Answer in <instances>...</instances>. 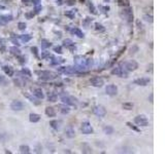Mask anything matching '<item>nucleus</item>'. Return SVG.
Returning a JSON list of instances; mask_svg holds the SVG:
<instances>
[{"instance_id":"obj_45","label":"nucleus","mask_w":165,"mask_h":154,"mask_svg":"<svg viewBox=\"0 0 165 154\" xmlns=\"http://www.w3.org/2000/svg\"><path fill=\"white\" fill-rule=\"evenodd\" d=\"M54 51L56 54H62L63 51H62V46L58 45V46H55L54 47Z\"/></svg>"},{"instance_id":"obj_51","label":"nucleus","mask_w":165,"mask_h":154,"mask_svg":"<svg viewBox=\"0 0 165 154\" xmlns=\"http://www.w3.org/2000/svg\"><path fill=\"white\" fill-rule=\"evenodd\" d=\"M30 1L33 3L34 5H37V4H39V3L41 2V0H30Z\"/></svg>"},{"instance_id":"obj_4","label":"nucleus","mask_w":165,"mask_h":154,"mask_svg":"<svg viewBox=\"0 0 165 154\" xmlns=\"http://www.w3.org/2000/svg\"><path fill=\"white\" fill-rule=\"evenodd\" d=\"M134 122L136 123L138 126H148L149 125V120L146 115L142 114V115H137L134 118Z\"/></svg>"},{"instance_id":"obj_33","label":"nucleus","mask_w":165,"mask_h":154,"mask_svg":"<svg viewBox=\"0 0 165 154\" xmlns=\"http://www.w3.org/2000/svg\"><path fill=\"white\" fill-rule=\"evenodd\" d=\"M51 46H52V43L49 40H46V39H42V40H41V47H44V48H49Z\"/></svg>"},{"instance_id":"obj_36","label":"nucleus","mask_w":165,"mask_h":154,"mask_svg":"<svg viewBox=\"0 0 165 154\" xmlns=\"http://www.w3.org/2000/svg\"><path fill=\"white\" fill-rule=\"evenodd\" d=\"M65 15L69 19H74L75 17V10H67L65 13Z\"/></svg>"},{"instance_id":"obj_2","label":"nucleus","mask_w":165,"mask_h":154,"mask_svg":"<svg viewBox=\"0 0 165 154\" xmlns=\"http://www.w3.org/2000/svg\"><path fill=\"white\" fill-rule=\"evenodd\" d=\"M111 74L117 75V76L122 77V78H127V77H128V71L125 70V68L123 67V65L120 64L119 66L115 67V68L111 70Z\"/></svg>"},{"instance_id":"obj_20","label":"nucleus","mask_w":165,"mask_h":154,"mask_svg":"<svg viewBox=\"0 0 165 154\" xmlns=\"http://www.w3.org/2000/svg\"><path fill=\"white\" fill-rule=\"evenodd\" d=\"M13 21V17L11 15H0V24L1 25H5L6 23Z\"/></svg>"},{"instance_id":"obj_23","label":"nucleus","mask_w":165,"mask_h":154,"mask_svg":"<svg viewBox=\"0 0 165 154\" xmlns=\"http://www.w3.org/2000/svg\"><path fill=\"white\" fill-rule=\"evenodd\" d=\"M44 112H46V114L49 116V117H54V116L56 115V111H55L54 107H46Z\"/></svg>"},{"instance_id":"obj_53","label":"nucleus","mask_w":165,"mask_h":154,"mask_svg":"<svg viewBox=\"0 0 165 154\" xmlns=\"http://www.w3.org/2000/svg\"><path fill=\"white\" fill-rule=\"evenodd\" d=\"M11 41H13V43H15V45H20V43H19V41H18V39H15V38H13V39H11Z\"/></svg>"},{"instance_id":"obj_41","label":"nucleus","mask_w":165,"mask_h":154,"mask_svg":"<svg viewBox=\"0 0 165 154\" xmlns=\"http://www.w3.org/2000/svg\"><path fill=\"white\" fill-rule=\"evenodd\" d=\"M41 10H42V6H41V5H39V4L35 5V8H34V13H35V15L40 13Z\"/></svg>"},{"instance_id":"obj_6","label":"nucleus","mask_w":165,"mask_h":154,"mask_svg":"<svg viewBox=\"0 0 165 154\" xmlns=\"http://www.w3.org/2000/svg\"><path fill=\"white\" fill-rule=\"evenodd\" d=\"M80 131H82L84 135H91V133H93L94 129H93V126L91 125L90 122L85 121V122L82 123V126H80Z\"/></svg>"},{"instance_id":"obj_32","label":"nucleus","mask_w":165,"mask_h":154,"mask_svg":"<svg viewBox=\"0 0 165 154\" xmlns=\"http://www.w3.org/2000/svg\"><path fill=\"white\" fill-rule=\"evenodd\" d=\"M6 50V41L5 39H0V51L1 52H4Z\"/></svg>"},{"instance_id":"obj_46","label":"nucleus","mask_w":165,"mask_h":154,"mask_svg":"<svg viewBox=\"0 0 165 154\" xmlns=\"http://www.w3.org/2000/svg\"><path fill=\"white\" fill-rule=\"evenodd\" d=\"M51 54H50V51H42L41 52V58L42 59H46V58H50Z\"/></svg>"},{"instance_id":"obj_59","label":"nucleus","mask_w":165,"mask_h":154,"mask_svg":"<svg viewBox=\"0 0 165 154\" xmlns=\"http://www.w3.org/2000/svg\"><path fill=\"white\" fill-rule=\"evenodd\" d=\"M80 2H82V3H84V2H85V1H86V0H80Z\"/></svg>"},{"instance_id":"obj_29","label":"nucleus","mask_w":165,"mask_h":154,"mask_svg":"<svg viewBox=\"0 0 165 154\" xmlns=\"http://www.w3.org/2000/svg\"><path fill=\"white\" fill-rule=\"evenodd\" d=\"M50 125L54 128V129L58 131V129L60 128V122L58 120H51L50 121Z\"/></svg>"},{"instance_id":"obj_27","label":"nucleus","mask_w":165,"mask_h":154,"mask_svg":"<svg viewBox=\"0 0 165 154\" xmlns=\"http://www.w3.org/2000/svg\"><path fill=\"white\" fill-rule=\"evenodd\" d=\"M57 99H58V96H57L54 92H50L49 94H48V100H49L50 102H56Z\"/></svg>"},{"instance_id":"obj_52","label":"nucleus","mask_w":165,"mask_h":154,"mask_svg":"<svg viewBox=\"0 0 165 154\" xmlns=\"http://www.w3.org/2000/svg\"><path fill=\"white\" fill-rule=\"evenodd\" d=\"M2 83H5V78L4 76L0 75V84H2Z\"/></svg>"},{"instance_id":"obj_18","label":"nucleus","mask_w":165,"mask_h":154,"mask_svg":"<svg viewBox=\"0 0 165 154\" xmlns=\"http://www.w3.org/2000/svg\"><path fill=\"white\" fill-rule=\"evenodd\" d=\"M2 70H3V72H4L5 74L7 75V76H9V77L13 76V73H15V71H13V69L10 66H3L2 67Z\"/></svg>"},{"instance_id":"obj_37","label":"nucleus","mask_w":165,"mask_h":154,"mask_svg":"<svg viewBox=\"0 0 165 154\" xmlns=\"http://www.w3.org/2000/svg\"><path fill=\"white\" fill-rule=\"evenodd\" d=\"M123 109L125 110H132V108H133V104L132 103H124L123 105H122Z\"/></svg>"},{"instance_id":"obj_54","label":"nucleus","mask_w":165,"mask_h":154,"mask_svg":"<svg viewBox=\"0 0 165 154\" xmlns=\"http://www.w3.org/2000/svg\"><path fill=\"white\" fill-rule=\"evenodd\" d=\"M34 15H35V13H26V17H27V18H28V19H31Z\"/></svg>"},{"instance_id":"obj_26","label":"nucleus","mask_w":165,"mask_h":154,"mask_svg":"<svg viewBox=\"0 0 165 154\" xmlns=\"http://www.w3.org/2000/svg\"><path fill=\"white\" fill-rule=\"evenodd\" d=\"M19 150H20L21 153H23V154L30 153V148H29V146H27V145H21Z\"/></svg>"},{"instance_id":"obj_58","label":"nucleus","mask_w":165,"mask_h":154,"mask_svg":"<svg viewBox=\"0 0 165 154\" xmlns=\"http://www.w3.org/2000/svg\"><path fill=\"white\" fill-rule=\"evenodd\" d=\"M4 6H2V5H0V9H4Z\"/></svg>"},{"instance_id":"obj_28","label":"nucleus","mask_w":165,"mask_h":154,"mask_svg":"<svg viewBox=\"0 0 165 154\" xmlns=\"http://www.w3.org/2000/svg\"><path fill=\"white\" fill-rule=\"evenodd\" d=\"M82 153H92V148L88 144H82Z\"/></svg>"},{"instance_id":"obj_60","label":"nucleus","mask_w":165,"mask_h":154,"mask_svg":"<svg viewBox=\"0 0 165 154\" xmlns=\"http://www.w3.org/2000/svg\"><path fill=\"white\" fill-rule=\"evenodd\" d=\"M104 1H105V2H108V1H109V0H104Z\"/></svg>"},{"instance_id":"obj_25","label":"nucleus","mask_w":165,"mask_h":154,"mask_svg":"<svg viewBox=\"0 0 165 154\" xmlns=\"http://www.w3.org/2000/svg\"><path fill=\"white\" fill-rule=\"evenodd\" d=\"M64 62H65V60L63 59V58H53L51 64L52 65H60V64H63Z\"/></svg>"},{"instance_id":"obj_48","label":"nucleus","mask_w":165,"mask_h":154,"mask_svg":"<svg viewBox=\"0 0 165 154\" xmlns=\"http://www.w3.org/2000/svg\"><path fill=\"white\" fill-rule=\"evenodd\" d=\"M127 125H128L130 128H132V129H134V131H139V129H138V128H137V127H135V126H134L133 124H132V123L127 122Z\"/></svg>"},{"instance_id":"obj_47","label":"nucleus","mask_w":165,"mask_h":154,"mask_svg":"<svg viewBox=\"0 0 165 154\" xmlns=\"http://www.w3.org/2000/svg\"><path fill=\"white\" fill-rule=\"evenodd\" d=\"M18 27H19V29H20V30L23 31V30H25L27 26H26V24L23 23V22H20V23L18 24Z\"/></svg>"},{"instance_id":"obj_9","label":"nucleus","mask_w":165,"mask_h":154,"mask_svg":"<svg viewBox=\"0 0 165 154\" xmlns=\"http://www.w3.org/2000/svg\"><path fill=\"white\" fill-rule=\"evenodd\" d=\"M61 101L63 102V104H66L68 106H75V104H76V101H75L74 98L68 95L61 96Z\"/></svg>"},{"instance_id":"obj_17","label":"nucleus","mask_w":165,"mask_h":154,"mask_svg":"<svg viewBox=\"0 0 165 154\" xmlns=\"http://www.w3.org/2000/svg\"><path fill=\"white\" fill-rule=\"evenodd\" d=\"M58 108H59L60 112H61L62 114H68V113L70 112L69 106L66 105V104H62V105H59V106H58Z\"/></svg>"},{"instance_id":"obj_7","label":"nucleus","mask_w":165,"mask_h":154,"mask_svg":"<svg viewBox=\"0 0 165 154\" xmlns=\"http://www.w3.org/2000/svg\"><path fill=\"white\" fill-rule=\"evenodd\" d=\"M10 109L13 111H22L25 109V105L23 102L19 100H15L10 103Z\"/></svg>"},{"instance_id":"obj_13","label":"nucleus","mask_w":165,"mask_h":154,"mask_svg":"<svg viewBox=\"0 0 165 154\" xmlns=\"http://www.w3.org/2000/svg\"><path fill=\"white\" fill-rule=\"evenodd\" d=\"M134 83L137 85H140V86H147L150 83L149 78H146V77H142V78H137V79L134 80Z\"/></svg>"},{"instance_id":"obj_44","label":"nucleus","mask_w":165,"mask_h":154,"mask_svg":"<svg viewBox=\"0 0 165 154\" xmlns=\"http://www.w3.org/2000/svg\"><path fill=\"white\" fill-rule=\"evenodd\" d=\"M31 51H32V52H33L34 54V56H36V58H38V48H37V47H36V46H32V47H31Z\"/></svg>"},{"instance_id":"obj_1","label":"nucleus","mask_w":165,"mask_h":154,"mask_svg":"<svg viewBox=\"0 0 165 154\" xmlns=\"http://www.w3.org/2000/svg\"><path fill=\"white\" fill-rule=\"evenodd\" d=\"M35 74L38 75L39 79L41 80H53L58 77L57 73L53 71H49V70H37V71H35Z\"/></svg>"},{"instance_id":"obj_38","label":"nucleus","mask_w":165,"mask_h":154,"mask_svg":"<svg viewBox=\"0 0 165 154\" xmlns=\"http://www.w3.org/2000/svg\"><path fill=\"white\" fill-rule=\"evenodd\" d=\"M21 73L23 74V76H27V77H30L31 75H32V73L30 72V70L27 69V68H23L22 71H21Z\"/></svg>"},{"instance_id":"obj_35","label":"nucleus","mask_w":165,"mask_h":154,"mask_svg":"<svg viewBox=\"0 0 165 154\" xmlns=\"http://www.w3.org/2000/svg\"><path fill=\"white\" fill-rule=\"evenodd\" d=\"M118 4L122 7H127L130 3H129V0H118Z\"/></svg>"},{"instance_id":"obj_12","label":"nucleus","mask_w":165,"mask_h":154,"mask_svg":"<svg viewBox=\"0 0 165 154\" xmlns=\"http://www.w3.org/2000/svg\"><path fill=\"white\" fill-rule=\"evenodd\" d=\"M105 92L108 96L113 97V96H116L117 94H118V86L115 84H108L107 86L105 87Z\"/></svg>"},{"instance_id":"obj_30","label":"nucleus","mask_w":165,"mask_h":154,"mask_svg":"<svg viewBox=\"0 0 165 154\" xmlns=\"http://www.w3.org/2000/svg\"><path fill=\"white\" fill-rule=\"evenodd\" d=\"M92 22H93V19L87 17L85 20L82 21V26H84V27H86V28H89V26L91 25V23H92Z\"/></svg>"},{"instance_id":"obj_10","label":"nucleus","mask_w":165,"mask_h":154,"mask_svg":"<svg viewBox=\"0 0 165 154\" xmlns=\"http://www.w3.org/2000/svg\"><path fill=\"white\" fill-rule=\"evenodd\" d=\"M124 68H125V70H126V71H128V72L135 71V70L138 68V64H137L136 61L131 60V61H129V62H127V63H125Z\"/></svg>"},{"instance_id":"obj_56","label":"nucleus","mask_w":165,"mask_h":154,"mask_svg":"<svg viewBox=\"0 0 165 154\" xmlns=\"http://www.w3.org/2000/svg\"><path fill=\"white\" fill-rule=\"evenodd\" d=\"M56 3L58 5H62L63 4V0H56Z\"/></svg>"},{"instance_id":"obj_39","label":"nucleus","mask_w":165,"mask_h":154,"mask_svg":"<svg viewBox=\"0 0 165 154\" xmlns=\"http://www.w3.org/2000/svg\"><path fill=\"white\" fill-rule=\"evenodd\" d=\"M95 30L96 31H99V32H104V31H105V28H104V27H103L101 24L96 23L95 24Z\"/></svg>"},{"instance_id":"obj_14","label":"nucleus","mask_w":165,"mask_h":154,"mask_svg":"<svg viewBox=\"0 0 165 154\" xmlns=\"http://www.w3.org/2000/svg\"><path fill=\"white\" fill-rule=\"evenodd\" d=\"M63 45H64L66 48H68L69 50H71V51H73L75 49L74 43H73V41H72L71 39H65V40L63 41Z\"/></svg>"},{"instance_id":"obj_24","label":"nucleus","mask_w":165,"mask_h":154,"mask_svg":"<svg viewBox=\"0 0 165 154\" xmlns=\"http://www.w3.org/2000/svg\"><path fill=\"white\" fill-rule=\"evenodd\" d=\"M71 33H73L74 35H76L78 38H84V33H82V31L78 28H72L71 29Z\"/></svg>"},{"instance_id":"obj_43","label":"nucleus","mask_w":165,"mask_h":154,"mask_svg":"<svg viewBox=\"0 0 165 154\" xmlns=\"http://www.w3.org/2000/svg\"><path fill=\"white\" fill-rule=\"evenodd\" d=\"M17 58H18L19 62H20L21 64H25L26 61H27V60H26V56H22V54H20V56H17Z\"/></svg>"},{"instance_id":"obj_40","label":"nucleus","mask_w":165,"mask_h":154,"mask_svg":"<svg viewBox=\"0 0 165 154\" xmlns=\"http://www.w3.org/2000/svg\"><path fill=\"white\" fill-rule=\"evenodd\" d=\"M24 96H26V97L28 98L29 100H30L32 103H34L35 105H39V104H40V102H37V98H36V99H34V98L30 97V96H29V95H25V94H24Z\"/></svg>"},{"instance_id":"obj_11","label":"nucleus","mask_w":165,"mask_h":154,"mask_svg":"<svg viewBox=\"0 0 165 154\" xmlns=\"http://www.w3.org/2000/svg\"><path fill=\"white\" fill-rule=\"evenodd\" d=\"M90 83L94 87H101L104 84V81L101 77H93L90 79Z\"/></svg>"},{"instance_id":"obj_16","label":"nucleus","mask_w":165,"mask_h":154,"mask_svg":"<svg viewBox=\"0 0 165 154\" xmlns=\"http://www.w3.org/2000/svg\"><path fill=\"white\" fill-rule=\"evenodd\" d=\"M8 50H9L10 54H13V56H19L20 54H22L20 48H19V47H17V46H10L9 48H8Z\"/></svg>"},{"instance_id":"obj_21","label":"nucleus","mask_w":165,"mask_h":154,"mask_svg":"<svg viewBox=\"0 0 165 154\" xmlns=\"http://www.w3.org/2000/svg\"><path fill=\"white\" fill-rule=\"evenodd\" d=\"M65 136L67 137V138L69 139H72L75 137V131L74 129L72 127H67L66 129H65Z\"/></svg>"},{"instance_id":"obj_42","label":"nucleus","mask_w":165,"mask_h":154,"mask_svg":"<svg viewBox=\"0 0 165 154\" xmlns=\"http://www.w3.org/2000/svg\"><path fill=\"white\" fill-rule=\"evenodd\" d=\"M144 21H147V22H149V23H153L154 22V20H153V15H144Z\"/></svg>"},{"instance_id":"obj_8","label":"nucleus","mask_w":165,"mask_h":154,"mask_svg":"<svg viewBox=\"0 0 165 154\" xmlns=\"http://www.w3.org/2000/svg\"><path fill=\"white\" fill-rule=\"evenodd\" d=\"M122 13H123V15L125 17V19H126L128 23H132V21H133V11H132L131 7H129V6L125 7L123 9V11H122Z\"/></svg>"},{"instance_id":"obj_3","label":"nucleus","mask_w":165,"mask_h":154,"mask_svg":"<svg viewBox=\"0 0 165 154\" xmlns=\"http://www.w3.org/2000/svg\"><path fill=\"white\" fill-rule=\"evenodd\" d=\"M58 71L63 73V74H76V73H80L78 70H77L76 67H71V66H67V67H61L58 69Z\"/></svg>"},{"instance_id":"obj_15","label":"nucleus","mask_w":165,"mask_h":154,"mask_svg":"<svg viewBox=\"0 0 165 154\" xmlns=\"http://www.w3.org/2000/svg\"><path fill=\"white\" fill-rule=\"evenodd\" d=\"M32 94H33L34 97L39 99V100L44 99V92H42V90H41V88H34V90H32Z\"/></svg>"},{"instance_id":"obj_57","label":"nucleus","mask_w":165,"mask_h":154,"mask_svg":"<svg viewBox=\"0 0 165 154\" xmlns=\"http://www.w3.org/2000/svg\"><path fill=\"white\" fill-rule=\"evenodd\" d=\"M150 100H151V102H153V95H151V98H150Z\"/></svg>"},{"instance_id":"obj_55","label":"nucleus","mask_w":165,"mask_h":154,"mask_svg":"<svg viewBox=\"0 0 165 154\" xmlns=\"http://www.w3.org/2000/svg\"><path fill=\"white\" fill-rule=\"evenodd\" d=\"M22 2L24 3V4H26V5H28V4H30L29 2H31L30 0H22Z\"/></svg>"},{"instance_id":"obj_31","label":"nucleus","mask_w":165,"mask_h":154,"mask_svg":"<svg viewBox=\"0 0 165 154\" xmlns=\"http://www.w3.org/2000/svg\"><path fill=\"white\" fill-rule=\"evenodd\" d=\"M113 127L111 125H106L103 127V131H104V133H106V135H111V133H113Z\"/></svg>"},{"instance_id":"obj_49","label":"nucleus","mask_w":165,"mask_h":154,"mask_svg":"<svg viewBox=\"0 0 165 154\" xmlns=\"http://www.w3.org/2000/svg\"><path fill=\"white\" fill-rule=\"evenodd\" d=\"M100 9H102L103 13H106L108 10H109V7H108V6H100Z\"/></svg>"},{"instance_id":"obj_50","label":"nucleus","mask_w":165,"mask_h":154,"mask_svg":"<svg viewBox=\"0 0 165 154\" xmlns=\"http://www.w3.org/2000/svg\"><path fill=\"white\" fill-rule=\"evenodd\" d=\"M75 0H66V4L67 5H74Z\"/></svg>"},{"instance_id":"obj_22","label":"nucleus","mask_w":165,"mask_h":154,"mask_svg":"<svg viewBox=\"0 0 165 154\" xmlns=\"http://www.w3.org/2000/svg\"><path fill=\"white\" fill-rule=\"evenodd\" d=\"M19 39L22 42L26 43V42H28V41H30L32 39V35H30V34H22V35L19 36Z\"/></svg>"},{"instance_id":"obj_34","label":"nucleus","mask_w":165,"mask_h":154,"mask_svg":"<svg viewBox=\"0 0 165 154\" xmlns=\"http://www.w3.org/2000/svg\"><path fill=\"white\" fill-rule=\"evenodd\" d=\"M88 6H89V9H90V11L93 13V15H97V10H96L95 6H94V4H93L91 1L88 2Z\"/></svg>"},{"instance_id":"obj_5","label":"nucleus","mask_w":165,"mask_h":154,"mask_svg":"<svg viewBox=\"0 0 165 154\" xmlns=\"http://www.w3.org/2000/svg\"><path fill=\"white\" fill-rule=\"evenodd\" d=\"M93 113L98 117H104L106 115V109L102 105H97L93 107Z\"/></svg>"},{"instance_id":"obj_19","label":"nucleus","mask_w":165,"mask_h":154,"mask_svg":"<svg viewBox=\"0 0 165 154\" xmlns=\"http://www.w3.org/2000/svg\"><path fill=\"white\" fill-rule=\"evenodd\" d=\"M29 120H30V122H33V123L38 122V121L40 120V115H39V114H36V113H31L30 115H29Z\"/></svg>"}]
</instances>
